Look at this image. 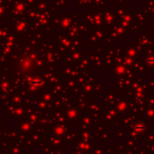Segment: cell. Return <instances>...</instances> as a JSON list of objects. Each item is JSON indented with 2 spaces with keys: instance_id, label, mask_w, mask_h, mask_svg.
Here are the masks:
<instances>
[{
  "instance_id": "cell-1",
  "label": "cell",
  "mask_w": 154,
  "mask_h": 154,
  "mask_svg": "<svg viewBox=\"0 0 154 154\" xmlns=\"http://www.w3.org/2000/svg\"><path fill=\"white\" fill-rule=\"evenodd\" d=\"M41 85H42V81L39 78H34L31 82V86L32 87H34V88H38Z\"/></svg>"
}]
</instances>
